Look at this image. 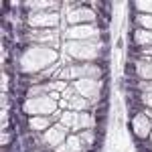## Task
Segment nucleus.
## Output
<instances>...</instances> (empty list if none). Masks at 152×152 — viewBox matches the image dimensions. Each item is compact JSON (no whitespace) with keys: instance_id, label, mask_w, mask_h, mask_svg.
<instances>
[{"instance_id":"obj_9","label":"nucleus","mask_w":152,"mask_h":152,"mask_svg":"<svg viewBox=\"0 0 152 152\" xmlns=\"http://www.w3.org/2000/svg\"><path fill=\"white\" fill-rule=\"evenodd\" d=\"M2 152H10V146H2Z\"/></svg>"},{"instance_id":"obj_1","label":"nucleus","mask_w":152,"mask_h":152,"mask_svg":"<svg viewBox=\"0 0 152 152\" xmlns=\"http://www.w3.org/2000/svg\"><path fill=\"white\" fill-rule=\"evenodd\" d=\"M140 51H142V49L138 47V45L130 43V47H128V57H130V61H132V59H136V57H140Z\"/></svg>"},{"instance_id":"obj_4","label":"nucleus","mask_w":152,"mask_h":152,"mask_svg":"<svg viewBox=\"0 0 152 152\" xmlns=\"http://www.w3.org/2000/svg\"><path fill=\"white\" fill-rule=\"evenodd\" d=\"M102 41H104L105 45H107V43H110V33H107V31H105L104 35H102Z\"/></svg>"},{"instance_id":"obj_2","label":"nucleus","mask_w":152,"mask_h":152,"mask_svg":"<svg viewBox=\"0 0 152 152\" xmlns=\"http://www.w3.org/2000/svg\"><path fill=\"white\" fill-rule=\"evenodd\" d=\"M124 69H126V75H128V77H136V63H134V61H128Z\"/></svg>"},{"instance_id":"obj_5","label":"nucleus","mask_w":152,"mask_h":152,"mask_svg":"<svg viewBox=\"0 0 152 152\" xmlns=\"http://www.w3.org/2000/svg\"><path fill=\"white\" fill-rule=\"evenodd\" d=\"M20 16H23V20H26V16H28V10H26V8H20Z\"/></svg>"},{"instance_id":"obj_7","label":"nucleus","mask_w":152,"mask_h":152,"mask_svg":"<svg viewBox=\"0 0 152 152\" xmlns=\"http://www.w3.org/2000/svg\"><path fill=\"white\" fill-rule=\"evenodd\" d=\"M97 26H99V28H107V23H104V20H99V23H97Z\"/></svg>"},{"instance_id":"obj_8","label":"nucleus","mask_w":152,"mask_h":152,"mask_svg":"<svg viewBox=\"0 0 152 152\" xmlns=\"http://www.w3.org/2000/svg\"><path fill=\"white\" fill-rule=\"evenodd\" d=\"M10 45H12V43H10V39H4V47H6V49H10Z\"/></svg>"},{"instance_id":"obj_3","label":"nucleus","mask_w":152,"mask_h":152,"mask_svg":"<svg viewBox=\"0 0 152 152\" xmlns=\"http://www.w3.org/2000/svg\"><path fill=\"white\" fill-rule=\"evenodd\" d=\"M4 71H6L8 75L14 73V71H12V57H6V61H4Z\"/></svg>"},{"instance_id":"obj_6","label":"nucleus","mask_w":152,"mask_h":152,"mask_svg":"<svg viewBox=\"0 0 152 152\" xmlns=\"http://www.w3.org/2000/svg\"><path fill=\"white\" fill-rule=\"evenodd\" d=\"M26 33H28V28H26V26H20V28H18V35H20V37H24Z\"/></svg>"}]
</instances>
